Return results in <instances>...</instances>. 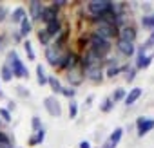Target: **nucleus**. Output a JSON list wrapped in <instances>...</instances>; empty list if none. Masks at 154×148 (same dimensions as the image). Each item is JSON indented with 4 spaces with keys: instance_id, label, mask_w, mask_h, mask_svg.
<instances>
[{
    "instance_id": "obj_1",
    "label": "nucleus",
    "mask_w": 154,
    "mask_h": 148,
    "mask_svg": "<svg viewBox=\"0 0 154 148\" xmlns=\"http://www.w3.org/2000/svg\"><path fill=\"white\" fill-rule=\"evenodd\" d=\"M6 63L9 65L13 76H17V78H29V70H27V67L22 63V60L18 58V54H17L15 49L8 52V61H6Z\"/></svg>"
},
{
    "instance_id": "obj_2",
    "label": "nucleus",
    "mask_w": 154,
    "mask_h": 148,
    "mask_svg": "<svg viewBox=\"0 0 154 148\" xmlns=\"http://www.w3.org/2000/svg\"><path fill=\"white\" fill-rule=\"evenodd\" d=\"M67 52H69V51L60 49V47H56L54 43H49V45L45 47V60H47L53 67L62 69V63H63V60H65Z\"/></svg>"
},
{
    "instance_id": "obj_3",
    "label": "nucleus",
    "mask_w": 154,
    "mask_h": 148,
    "mask_svg": "<svg viewBox=\"0 0 154 148\" xmlns=\"http://www.w3.org/2000/svg\"><path fill=\"white\" fill-rule=\"evenodd\" d=\"M87 11H89L91 18L96 20V18H100V16L112 11V2L111 0H93V2L87 4Z\"/></svg>"
},
{
    "instance_id": "obj_4",
    "label": "nucleus",
    "mask_w": 154,
    "mask_h": 148,
    "mask_svg": "<svg viewBox=\"0 0 154 148\" xmlns=\"http://www.w3.org/2000/svg\"><path fill=\"white\" fill-rule=\"evenodd\" d=\"M87 42H89V49L93 51V52H96L98 56H107L109 54V51H111V42H107V40H102L100 36H96V34H91L89 38H87Z\"/></svg>"
},
{
    "instance_id": "obj_5",
    "label": "nucleus",
    "mask_w": 154,
    "mask_h": 148,
    "mask_svg": "<svg viewBox=\"0 0 154 148\" xmlns=\"http://www.w3.org/2000/svg\"><path fill=\"white\" fill-rule=\"evenodd\" d=\"M93 34L100 36L102 40L111 42V38H112V36H118V27H116V25H111V24H98V27L94 29V33H93Z\"/></svg>"
},
{
    "instance_id": "obj_6",
    "label": "nucleus",
    "mask_w": 154,
    "mask_h": 148,
    "mask_svg": "<svg viewBox=\"0 0 154 148\" xmlns=\"http://www.w3.org/2000/svg\"><path fill=\"white\" fill-rule=\"evenodd\" d=\"M84 76L93 83H100L103 80V69H102V65H85Z\"/></svg>"
},
{
    "instance_id": "obj_7",
    "label": "nucleus",
    "mask_w": 154,
    "mask_h": 148,
    "mask_svg": "<svg viewBox=\"0 0 154 148\" xmlns=\"http://www.w3.org/2000/svg\"><path fill=\"white\" fill-rule=\"evenodd\" d=\"M65 78H67V81H69V83H71L72 87H76V85H82V81L85 80V76H84V67H82V63H80L78 67H74V69L67 70Z\"/></svg>"
},
{
    "instance_id": "obj_8",
    "label": "nucleus",
    "mask_w": 154,
    "mask_h": 148,
    "mask_svg": "<svg viewBox=\"0 0 154 148\" xmlns=\"http://www.w3.org/2000/svg\"><path fill=\"white\" fill-rule=\"evenodd\" d=\"M44 107H45V110L49 112V116H53V117H60V116H62L60 101H58L54 96H47V98L44 99Z\"/></svg>"
},
{
    "instance_id": "obj_9",
    "label": "nucleus",
    "mask_w": 154,
    "mask_h": 148,
    "mask_svg": "<svg viewBox=\"0 0 154 148\" xmlns=\"http://www.w3.org/2000/svg\"><path fill=\"white\" fill-rule=\"evenodd\" d=\"M136 128H138V137H143V135H147L150 130H154V119L141 116V117H138V121H136Z\"/></svg>"
},
{
    "instance_id": "obj_10",
    "label": "nucleus",
    "mask_w": 154,
    "mask_h": 148,
    "mask_svg": "<svg viewBox=\"0 0 154 148\" xmlns=\"http://www.w3.org/2000/svg\"><path fill=\"white\" fill-rule=\"evenodd\" d=\"M44 4L42 2H38V0H33V2L29 4V15H31V22H38V20H42V13H44Z\"/></svg>"
},
{
    "instance_id": "obj_11",
    "label": "nucleus",
    "mask_w": 154,
    "mask_h": 148,
    "mask_svg": "<svg viewBox=\"0 0 154 148\" xmlns=\"http://www.w3.org/2000/svg\"><path fill=\"white\" fill-rule=\"evenodd\" d=\"M116 49L123 54V56H127V58H131L134 52H136V47H134V43H131V42H125V40H116Z\"/></svg>"
},
{
    "instance_id": "obj_12",
    "label": "nucleus",
    "mask_w": 154,
    "mask_h": 148,
    "mask_svg": "<svg viewBox=\"0 0 154 148\" xmlns=\"http://www.w3.org/2000/svg\"><path fill=\"white\" fill-rule=\"evenodd\" d=\"M53 20H58V7L56 6H45L44 7V13H42V22L44 24H49Z\"/></svg>"
},
{
    "instance_id": "obj_13",
    "label": "nucleus",
    "mask_w": 154,
    "mask_h": 148,
    "mask_svg": "<svg viewBox=\"0 0 154 148\" xmlns=\"http://www.w3.org/2000/svg\"><path fill=\"white\" fill-rule=\"evenodd\" d=\"M118 38H120V40H125V42L134 43V40H136V29H134V27H131V25H125V27L118 29Z\"/></svg>"
},
{
    "instance_id": "obj_14",
    "label": "nucleus",
    "mask_w": 154,
    "mask_h": 148,
    "mask_svg": "<svg viewBox=\"0 0 154 148\" xmlns=\"http://www.w3.org/2000/svg\"><path fill=\"white\" fill-rule=\"evenodd\" d=\"M122 135H123V128H114V132L109 135V139L103 143L105 144V148H116L118 144H120V141H122Z\"/></svg>"
},
{
    "instance_id": "obj_15",
    "label": "nucleus",
    "mask_w": 154,
    "mask_h": 148,
    "mask_svg": "<svg viewBox=\"0 0 154 148\" xmlns=\"http://www.w3.org/2000/svg\"><path fill=\"white\" fill-rule=\"evenodd\" d=\"M141 94H143V90H141L140 87H134V89H131V90L125 94V99H123V101H125V105H127V107L134 105V103L140 99V96H141Z\"/></svg>"
},
{
    "instance_id": "obj_16",
    "label": "nucleus",
    "mask_w": 154,
    "mask_h": 148,
    "mask_svg": "<svg viewBox=\"0 0 154 148\" xmlns=\"http://www.w3.org/2000/svg\"><path fill=\"white\" fill-rule=\"evenodd\" d=\"M154 60V52L152 54H143V52H138V58H136V69H147Z\"/></svg>"
},
{
    "instance_id": "obj_17",
    "label": "nucleus",
    "mask_w": 154,
    "mask_h": 148,
    "mask_svg": "<svg viewBox=\"0 0 154 148\" xmlns=\"http://www.w3.org/2000/svg\"><path fill=\"white\" fill-rule=\"evenodd\" d=\"M62 29H63V27H62L60 18H58V20H53V22H49V24H45V33H47L51 38H54V36H56Z\"/></svg>"
},
{
    "instance_id": "obj_18",
    "label": "nucleus",
    "mask_w": 154,
    "mask_h": 148,
    "mask_svg": "<svg viewBox=\"0 0 154 148\" xmlns=\"http://www.w3.org/2000/svg\"><path fill=\"white\" fill-rule=\"evenodd\" d=\"M44 139H45V130H44V126L40 128V130H36L31 137H29V141H27V144L29 146H36V144H42L44 143Z\"/></svg>"
},
{
    "instance_id": "obj_19",
    "label": "nucleus",
    "mask_w": 154,
    "mask_h": 148,
    "mask_svg": "<svg viewBox=\"0 0 154 148\" xmlns=\"http://www.w3.org/2000/svg\"><path fill=\"white\" fill-rule=\"evenodd\" d=\"M36 81H38V85H40V87L47 85V74H45V69H44V65H42V63H38V65H36Z\"/></svg>"
},
{
    "instance_id": "obj_20",
    "label": "nucleus",
    "mask_w": 154,
    "mask_h": 148,
    "mask_svg": "<svg viewBox=\"0 0 154 148\" xmlns=\"http://www.w3.org/2000/svg\"><path fill=\"white\" fill-rule=\"evenodd\" d=\"M31 29H33V22L29 20V16H26L22 22H20V36H27L29 33H31Z\"/></svg>"
},
{
    "instance_id": "obj_21",
    "label": "nucleus",
    "mask_w": 154,
    "mask_h": 148,
    "mask_svg": "<svg viewBox=\"0 0 154 148\" xmlns=\"http://www.w3.org/2000/svg\"><path fill=\"white\" fill-rule=\"evenodd\" d=\"M47 85L51 87V90L54 94H60L62 92V83H60V80L56 76H47Z\"/></svg>"
},
{
    "instance_id": "obj_22",
    "label": "nucleus",
    "mask_w": 154,
    "mask_h": 148,
    "mask_svg": "<svg viewBox=\"0 0 154 148\" xmlns=\"http://www.w3.org/2000/svg\"><path fill=\"white\" fill-rule=\"evenodd\" d=\"M120 70H122V67L114 60V61H109V67H107L105 74H107V78H114V76H118V74H120Z\"/></svg>"
},
{
    "instance_id": "obj_23",
    "label": "nucleus",
    "mask_w": 154,
    "mask_h": 148,
    "mask_svg": "<svg viewBox=\"0 0 154 148\" xmlns=\"http://www.w3.org/2000/svg\"><path fill=\"white\" fill-rule=\"evenodd\" d=\"M0 80H2V81H11L13 80V72H11L8 63H4L2 69H0Z\"/></svg>"
},
{
    "instance_id": "obj_24",
    "label": "nucleus",
    "mask_w": 154,
    "mask_h": 148,
    "mask_svg": "<svg viewBox=\"0 0 154 148\" xmlns=\"http://www.w3.org/2000/svg\"><path fill=\"white\" fill-rule=\"evenodd\" d=\"M26 16H27V15H26V9H24V7H17V9L13 11V15H11V20H13V24H20Z\"/></svg>"
},
{
    "instance_id": "obj_25",
    "label": "nucleus",
    "mask_w": 154,
    "mask_h": 148,
    "mask_svg": "<svg viewBox=\"0 0 154 148\" xmlns=\"http://www.w3.org/2000/svg\"><path fill=\"white\" fill-rule=\"evenodd\" d=\"M152 47H154V33H150V36L145 40V43L138 49V52H143V54H145V52H147L149 49H152Z\"/></svg>"
},
{
    "instance_id": "obj_26",
    "label": "nucleus",
    "mask_w": 154,
    "mask_h": 148,
    "mask_svg": "<svg viewBox=\"0 0 154 148\" xmlns=\"http://www.w3.org/2000/svg\"><path fill=\"white\" fill-rule=\"evenodd\" d=\"M141 25L147 27V29H152V33H154V13L141 16Z\"/></svg>"
},
{
    "instance_id": "obj_27",
    "label": "nucleus",
    "mask_w": 154,
    "mask_h": 148,
    "mask_svg": "<svg viewBox=\"0 0 154 148\" xmlns=\"http://www.w3.org/2000/svg\"><path fill=\"white\" fill-rule=\"evenodd\" d=\"M24 49H26L27 60H29V61H33V60L36 58V54H35V49H33V45H31V42H29V40H26V42H24Z\"/></svg>"
},
{
    "instance_id": "obj_28",
    "label": "nucleus",
    "mask_w": 154,
    "mask_h": 148,
    "mask_svg": "<svg viewBox=\"0 0 154 148\" xmlns=\"http://www.w3.org/2000/svg\"><path fill=\"white\" fill-rule=\"evenodd\" d=\"M38 40H40V43H42V45H45V47H47V45L51 43V40H53V38L45 33V29H42V31H38Z\"/></svg>"
},
{
    "instance_id": "obj_29",
    "label": "nucleus",
    "mask_w": 154,
    "mask_h": 148,
    "mask_svg": "<svg viewBox=\"0 0 154 148\" xmlns=\"http://www.w3.org/2000/svg\"><path fill=\"white\" fill-rule=\"evenodd\" d=\"M112 107H114V101H112L111 98H105V99L102 101V105H100V110H102V112H111Z\"/></svg>"
},
{
    "instance_id": "obj_30",
    "label": "nucleus",
    "mask_w": 154,
    "mask_h": 148,
    "mask_svg": "<svg viewBox=\"0 0 154 148\" xmlns=\"http://www.w3.org/2000/svg\"><path fill=\"white\" fill-rule=\"evenodd\" d=\"M76 116H78V103H76L74 99H71L69 101V117L74 119Z\"/></svg>"
},
{
    "instance_id": "obj_31",
    "label": "nucleus",
    "mask_w": 154,
    "mask_h": 148,
    "mask_svg": "<svg viewBox=\"0 0 154 148\" xmlns=\"http://www.w3.org/2000/svg\"><path fill=\"white\" fill-rule=\"evenodd\" d=\"M125 90L123 89H116L114 92H112V96H111V99L114 101V103H118V101H122V99H125Z\"/></svg>"
},
{
    "instance_id": "obj_32",
    "label": "nucleus",
    "mask_w": 154,
    "mask_h": 148,
    "mask_svg": "<svg viewBox=\"0 0 154 148\" xmlns=\"http://www.w3.org/2000/svg\"><path fill=\"white\" fill-rule=\"evenodd\" d=\"M31 128H33V132H36V130L42 128V121H40L38 116H33V119H31Z\"/></svg>"
},
{
    "instance_id": "obj_33",
    "label": "nucleus",
    "mask_w": 154,
    "mask_h": 148,
    "mask_svg": "<svg viewBox=\"0 0 154 148\" xmlns=\"http://www.w3.org/2000/svg\"><path fill=\"white\" fill-rule=\"evenodd\" d=\"M0 117H2L6 123H11V112L8 108H4V107H0Z\"/></svg>"
},
{
    "instance_id": "obj_34",
    "label": "nucleus",
    "mask_w": 154,
    "mask_h": 148,
    "mask_svg": "<svg viewBox=\"0 0 154 148\" xmlns=\"http://www.w3.org/2000/svg\"><path fill=\"white\" fill-rule=\"evenodd\" d=\"M60 94H63L65 98H69V99H74V94H76V90L74 89H67V87H62V92Z\"/></svg>"
},
{
    "instance_id": "obj_35",
    "label": "nucleus",
    "mask_w": 154,
    "mask_h": 148,
    "mask_svg": "<svg viewBox=\"0 0 154 148\" xmlns=\"http://www.w3.org/2000/svg\"><path fill=\"white\" fill-rule=\"evenodd\" d=\"M127 81L131 83V81H134V78H136V69H127Z\"/></svg>"
},
{
    "instance_id": "obj_36",
    "label": "nucleus",
    "mask_w": 154,
    "mask_h": 148,
    "mask_svg": "<svg viewBox=\"0 0 154 148\" xmlns=\"http://www.w3.org/2000/svg\"><path fill=\"white\" fill-rule=\"evenodd\" d=\"M17 92H18V94L22 96V98H27V96L31 94V92H29V90H27L26 87H22V85H18V87H17Z\"/></svg>"
},
{
    "instance_id": "obj_37",
    "label": "nucleus",
    "mask_w": 154,
    "mask_h": 148,
    "mask_svg": "<svg viewBox=\"0 0 154 148\" xmlns=\"http://www.w3.org/2000/svg\"><path fill=\"white\" fill-rule=\"evenodd\" d=\"M6 143H11V139H9L4 132H0V144H6Z\"/></svg>"
},
{
    "instance_id": "obj_38",
    "label": "nucleus",
    "mask_w": 154,
    "mask_h": 148,
    "mask_svg": "<svg viewBox=\"0 0 154 148\" xmlns=\"http://www.w3.org/2000/svg\"><path fill=\"white\" fill-rule=\"evenodd\" d=\"M6 15H8V11H6V7H4V6H0V22H4V18H6Z\"/></svg>"
},
{
    "instance_id": "obj_39",
    "label": "nucleus",
    "mask_w": 154,
    "mask_h": 148,
    "mask_svg": "<svg viewBox=\"0 0 154 148\" xmlns=\"http://www.w3.org/2000/svg\"><path fill=\"white\" fill-rule=\"evenodd\" d=\"M78 148H93V146H91V143H89V141L85 139V141H80V144H78Z\"/></svg>"
},
{
    "instance_id": "obj_40",
    "label": "nucleus",
    "mask_w": 154,
    "mask_h": 148,
    "mask_svg": "<svg viewBox=\"0 0 154 148\" xmlns=\"http://www.w3.org/2000/svg\"><path fill=\"white\" fill-rule=\"evenodd\" d=\"M93 99H94V96H93V94H91V96H87V103H85V107H87V108L93 105Z\"/></svg>"
},
{
    "instance_id": "obj_41",
    "label": "nucleus",
    "mask_w": 154,
    "mask_h": 148,
    "mask_svg": "<svg viewBox=\"0 0 154 148\" xmlns=\"http://www.w3.org/2000/svg\"><path fill=\"white\" fill-rule=\"evenodd\" d=\"M6 108H8V110H9V112H11V110H15V103H13V101H9V105H8V107H6Z\"/></svg>"
},
{
    "instance_id": "obj_42",
    "label": "nucleus",
    "mask_w": 154,
    "mask_h": 148,
    "mask_svg": "<svg viewBox=\"0 0 154 148\" xmlns=\"http://www.w3.org/2000/svg\"><path fill=\"white\" fill-rule=\"evenodd\" d=\"M0 148H15L11 143H6V144H0Z\"/></svg>"
},
{
    "instance_id": "obj_43",
    "label": "nucleus",
    "mask_w": 154,
    "mask_h": 148,
    "mask_svg": "<svg viewBox=\"0 0 154 148\" xmlns=\"http://www.w3.org/2000/svg\"><path fill=\"white\" fill-rule=\"evenodd\" d=\"M13 38H15L17 42H20V40H22V36H20V33H15V34H13Z\"/></svg>"
},
{
    "instance_id": "obj_44",
    "label": "nucleus",
    "mask_w": 154,
    "mask_h": 148,
    "mask_svg": "<svg viewBox=\"0 0 154 148\" xmlns=\"http://www.w3.org/2000/svg\"><path fill=\"white\" fill-rule=\"evenodd\" d=\"M6 96H4V90H2V85H0V99H4Z\"/></svg>"
}]
</instances>
